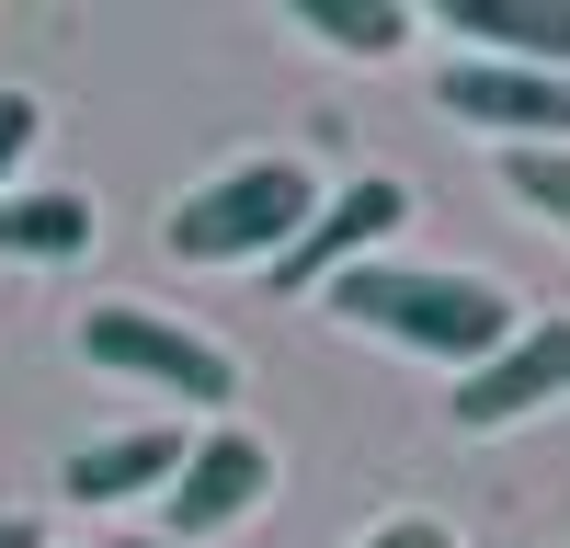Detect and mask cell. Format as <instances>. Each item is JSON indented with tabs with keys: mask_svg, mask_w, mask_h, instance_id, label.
I'll return each mask as SVG.
<instances>
[{
	"mask_svg": "<svg viewBox=\"0 0 570 548\" xmlns=\"http://www.w3.org/2000/svg\"><path fill=\"white\" fill-rule=\"evenodd\" d=\"M320 309H331V320H354V332H376V343H400V354L456 365V378L525 332L513 286H491V274H445V263H389V252L354 263V274H331Z\"/></svg>",
	"mask_w": 570,
	"mask_h": 548,
	"instance_id": "1",
	"label": "cell"
},
{
	"mask_svg": "<svg viewBox=\"0 0 570 548\" xmlns=\"http://www.w3.org/2000/svg\"><path fill=\"white\" fill-rule=\"evenodd\" d=\"M308 217H320V172L297 149H263V160H228L217 183H195V195L171 206L160 252L171 263H274Z\"/></svg>",
	"mask_w": 570,
	"mask_h": 548,
	"instance_id": "2",
	"label": "cell"
},
{
	"mask_svg": "<svg viewBox=\"0 0 570 548\" xmlns=\"http://www.w3.org/2000/svg\"><path fill=\"white\" fill-rule=\"evenodd\" d=\"M80 354L104 365V378L171 389V400H195V411H228V400H240V354H228V343H206L195 320H171V309H137V297L80 309Z\"/></svg>",
	"mask_w": 570,
	"mask_h": 548,
	"instance_id": "3",
	"label": "cell"
},
{
	"mask_svg": "<svg viewBox=\"0 0 570 548\" xmlns=\"http://www.w3.org/2000/svg\"><path fill=\"white\" fill-rule=\"evenodd\" d=\"M400 217H411V183L354 172V183H331V195H320V217H308L297 241L263 263V274H274L285 297H320L331 274H354V263H376V252H389V241H400Z\"/></svg>",
	"mask_w": 570,
	"mask_h": 548,
	"instance_id": "4",
	"label": "cell"
},
{
	"mask_svg": "<svg viewBox=\"0 0 570 548\" xmlns=\"http://www.w3.org/2000/svg\"><path fill=\"white\" fill-rule=\"evenodd\" d=\"M548 400H570V320L548 309V320H525V332H513L502 354H480L456 378V423L468 434H502V423H525V411H548Z\"/></svg>",
	"mask_w": 570,
	"mask_h": 548,
	"instance_id": "5",
	"label": "cell"
},
{
	"mask_svg": "<svg viewBox=\"0 0 570 548\" xmlns=\"http://www.w3.org/2000/svg\"><path fill=\"white\" fill-rule=\"evenodd\" d=\"M263 491H274V446L240 434V423H217L206 446H183V469H171V491H160V526H171V537H228Z\"/></svg>",
	"mask_w": 570,
	"mask_h": 548,
	"instance_id": "6",
	"label": "cell"
},
{
	"mask_svg": "<svg viewBox=\"0 0 570 548\" xmlns=\"http://www.w3.org/2000/svg\"><path fill=\"white\" fill-rule=\"evenodd\" d=\"M445 115L502 137V149H570V80L548 69H502V58H456L445 69Z\"/></svg>",
	"mask_w": 570,
	"mask_h": 548,
	"instance_id": "7",
	"label": "cell"
},
{
	"mask_svg": "<svg viewBox=\"0 0 570 548\" xmlns=\"http://www.w3.org/2000/svg\"><path fill=\"white\" fill-rule=\"evenodd\" d=\"M445 35H480V58L570 80V0H445Z\"/></svg>",
	"mask_w": 570,
	"mask_h": 548,
	"instance_id": "8",
	"label": "cell"
},
{
	"mask_svg": "<svg viewBox=\"0 0 570 548\" xmlns=\"http://www.w3.org/2000/svg\"><path fill=\"white\" fill-rule=\"evenodd\" d=\"M91 195L80 183H12L0 195V263H80L91 252Z\"/></svg>",
	"mask_w": 570,
	"mask_h": 548,
	"instance_id": "9",
	"label": "cell"
},
{
	"mask_svg": "<svg viewBox=\"0 0 570 548\" xmlns=\"http://www.w3.org/2000/svg\"><path fill=\"white\" fill-rule=\"evenodd\" d=\"M171 469H183V434H171V423H137V434L80 446L58 480H69L80 502H126V491H171Z\"/></svg>",
	"mask_w": 570,
	"mask_h": 548,
	"instance_id": "10",
	"label": "cell"
},
{
	"mask_svg": "<svg viewBox=\"0 0 570 548\" xmlns=\"http://www.w3.org/2000/svg\"><path fill=\"white\" fill-rule=\"evenodd\" d=\"M297 23L320 46H343V58H400V35H411L400 0H297Z\"/></svg>",
	"mask_w": 570,
	"mask_h": 548,
	"instance_id": "11",
	"label": "cell"
},
{
	"mask_svg": "<svg viewBox=\"0 0 570 548\" xmlns=\"http://www.w3.org/2000/svg\"><path fill=\"white\" fill-rule=\"evenodd\" d=\"M502 183H513V206L570 228V149H502Z\"/></svg>",
	"mask_w": 570,
	"mask_h": 548,
	"instance_id": "12",
	"label": "cell"
},
{
	"mask_svg": "<svg viewBox=\"0 0 570 548\" xmlns=\"http://www.w3.org/2000/svg\"><path fill=\"white\" fill-rule=\"evenodd\" d=\"M35 137H46V104H35V91H0V195H12V183H23Z\"/></svg>",
	"mask_w": 570,
	"mask_h": 548,
	"instance_id": "13",
	"label": "cell"
},
{
	"mask_svg": "<svg viewBox=\"0 0 570 548\" xmlns=\"http://www.w3.org/2000/svg\"><path fill=\"white\" fill-rule=\"evenodd\" d=\"M354 548H456V526H434V515H389V526H365Z\"/></svg>",
	"mask_w": 570,
	"mask_h": 548,
	"instance_id": "14",
	"label": "cell"
},
{
	"mask_svg": "<svg viewBox=\"0 0 570 548\" xmlns=\"http://www.w3.org/2000/svg\"><path fill=\"white\" fill-rule=\"evenodd\" d=\"M0 548H46V537H35V515H0Z\"/></svg>",
	"mask_w": 570,
	"mask_h": 548,
	"instance_id": "15",
	"label": "cell"
},
{
	"mask_svg": "<svg viewBox=\"0 0 570 548\" xmlns=\"http://www.w3.org/2000/svg\"><path fill=\"white\" fill-rule=\"evenodd\" d=\"M80 548H149V537H80Z\"/></svg>",
	"mask_w": 570,
	"mask_h": 548,
	"instance_id": "16",
	"label": "cell"
}]
</instances>
